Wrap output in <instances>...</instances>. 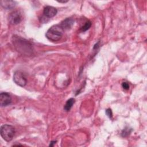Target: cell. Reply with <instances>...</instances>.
Instances as JSON below:
<instances>
[{"label":"cell","mask_w":147,"mask_h":147,"mask_svg":"<svg viewBox=\"0 0 147 147\" xmlns=\"http://www.w3.org/2000/svg\"><path fill=\"white\" fill-rule=\"evenodd\" d=\"M11 103V97L10 95L6 92L0 94V105L1 107L7 106Z\"/></svg>","instance_id":"8992f818"},{"label":"cell","mask_w":147,"mask_h":147,"mask_svg":"<svg viewBox=\"0 0 147 147\" xmlns=\"http://www.w3.org/2000/svg\"><path fill=\"white\" fill-rule=\"evenodd\" d=\"M1 6L6 10L12 9L16 6V2L14 1H8V0H1L0 1Z\"/></svg>","instance_id":"9c48e42d"},{"label":"cell","mask_w":147,"mask_h":147,"mask_svg":"<svg viewBox=\"0 0 147 147\" xmlns=\"http://www.w3.org/2000/svg\"><path fill=\"white\" fill-rule=\"evenodd\" d=\"M12 42L16 50L25 56H30L33 53V47L32 44L27 40L16 35L12 37Z\"/></svg>","instance_id":"6da1fadb"},{"label":"cell","mask_w":147,"mask_h":147,"mask_svg":"<svg viewBox=\"0 0 147 147\" xmlns=\"http://www.w3.org/2000/svg\"><path fill=\"white\" fill-rule=\"evenodd\" d=\"M56 141H52L51 142H50V144H49V146H54V145L56 144Z\"/></svg>","instance_id":"9a60e30c"},{"label":"cell","mask_w":147,"mask_h":147,"mask_svg":"<svg viewBox=\"0 0 147 147\" xmlns=\"http://www.w3.org/2000/svg\"><path fill=\"white\" fill-rule=\"evenodd\" d=\"M106 114L108 116V117L110 118V119H112L113 118V112H112V110L111 109L109 108L107 109L106 110Z\"/></svg>","instance_id":"4fadbf2b"},{"label":"cell","mask_w":147,"mask_h":147,"mask_svg":"<svg viewBox=\"0 0 147 147\" xmlns=\"http://www.w3.org/2000/svg\"><path fill=\"white\" fill-rule=\"evenodd\" d=\"M75 99L73 98H71L69 99H68L67 100V102H65V104L64 105V110L65 111H69L72 108L73 105L75 103Z\"/></svg>","instance_id":"30bf717a"},{"label":"cell","mask_w":147,"mask_h":147,"mask_svg":"<svg viewBox=\"0 0 147 147\" xmlns=\"http://www.w3.org/2000/svg\"><path fill=\"white\" fill-rule=\"evenodd\" d=\"M59 2H60V3H65V2H68V1H57Z\"/></svg>","instance_id":"2e32d148"},{"label":"cell","mask_w":147,"mask_h":147,"mask_svg":"<svg viewBox=\"0 0 147 147\" xmlns=\"http://www.w3.org/2000/svg\"><path fill=\"white\" fill-rule=\"evenodd\" d=\"M13 80L16 84L20 87H24L27 83V80L24 73L20 71H17L13 75Z\"/></svg>","instance_id":"277c9868"},{"label":"cell","mask_w":147,"mask_h":147,"mask_svg":"<svg viewBox=\"0 0 147 147\" xmlns=\"http://www.w3.org/2000/svg\"><path fill=\"white\" fill-rule=\"evenodd\" d=\"M57 13V9L51 6H47L44 8L43 10V14L47 18H50L53 17L55 16L56 15Z\"/></svg>","instance_id":"52a82bcc"},{"label":"cell","mask_w":147,"mask_h":147,"mask_svg":"<svg viewBox=\"0 0 147 147\" xmlns=\"http://www.w3.org/2000/svg\"><path fill=\"white\" fill-rule=\"evenodd\" d=\"M0 133L4 140L9 142L13 139L15 134V128L12 125L5 124L1 127Z\"/></svg>","instance_id":"3957f363"},{"label":"cell","mask_w":147,"mask_h":147,"mask_svg":"<svg viewBox=\"0 0 147 147\" xmlns=\"http://www.w3.org/2000/svg\"><path fill=\"white\" fill-rule=\"evenodd\" d=\"M133 129L131 128H129V127H126L125 129H123L121 132V136L123 137H126L128 136L131 132L132 131Z\"/></svg>","instance_id":"8fae6325"},{"label":"cell","mask_w":147,"mask_h":147,"mask_svg":"<svg viewBox=\"0 0 147 147\" xmlns=\"http://www.w3.org/2000/svg\"><path fill=\"white\" fill-rule=\"evenodd\" d=\"M122 88L125 90H127L129 89V87H130V86H129V84L128 83V82H124L122 83Z\"/></svg>","instance_id":"5bb4252c"},{"label":"cell","mask_w":147,"mask_h":147,"mask_svg":"<svg viewBox=\"0 0 147 147\" xmlns=\"http://www.w3.org/2000/svg\"><path fill=\"white\" fill-rule=\"evenodd\" d=\"M74 24V20L72 18H67L61 22L60 25L62 27L64 30H65L69 29Z\"/></svg>","instance_id":"ba28073f"},{"label":"cell","mask_w":147,"mask_h":147,"mask_svg":"<svg viewBox=\"0 0 147 147\" xmlns=\"http://www.w3.org/2000/svg\"><path fill=\"white\" fill-rule=\"evenodd\" d=\"M9 22L11 25H17L22 21V16L20 11L16 10L10 13L8 16Z\"/></svg>","instance_id":"5b68a950"},{"label":"cell","mask_w":147,"mask_h":147,"mask_svg":"<svg viewBox=\"0 0 147 147\" xmlns=\"http://www.w3.org/2000/svg\"><path fill=\"white\" fill-rule=\"evenodd\" d=\"M91 22L90 21H88L86 22V24L84 25V26H83L82 27L81 30L82 32H85V31L87 30L91 27Z\"/></svg>","instance_id":"7c38bea8"},{"label":"cell","mask_w":147,"mask_h":147,"mask_svg":"<svg viewBox=\"0 0 147 147\" xmlns=\"http://www.w3.org/2000/svg\"><path fill=\"white\" fill-rule=\"evenodd\" d=\"M64 29L60 25H55L51 26L47 32V38L52 41H57L61 39L64 33Z\"/></svg>","instance_id":"7a4b0ae2"}]
</instances>
